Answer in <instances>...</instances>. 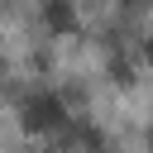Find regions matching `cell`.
<instances>
[{
  "label": "cell",
  "mask_w": 153,
  "mask_h": 153,
  "mask_svg": "<svg viewBox=\"0 0 153 153\" xmlns=\"http://www.w3.org/2000/svg\"><path fill=\"white\" fill-rule=\"evenodd\" d=\"M19 115H24V129H29V134H57V129H67V100H62L57 91H33V96H24Z\"/></svg>",
  "instance_id": "6da1fadb"
},
{
  "label": "cell",
  "mask_w": 153,
  "mask_h": 153,
  "mask_svg": "<svg viewBox=\"0 0 153 153\" xmlns=\"http://www.w3.org/2000/svg\"><path fill=\"white\" fill-rule=\"evenodd\" d=\"M38 19H43V29H48L53 38L76 33V5H72V0H43V5H38Z\"/></svg>",
  "instance_id": "7a4b0ae2"
},
{
  "label": "cell",
  "mask_w": 153,
  "mask_h": 153,
  "mask_svg": "<svg viewBox=\"0 0 153 153\" xmlns=\"http://www.w3.org/2000/svg\"><path fill=\"white\" fill-rule=\"evenodd\" d=\"M143 57H148V62H153V38H148V43H143Z\"/></svg>",
  "instance_id": "3957f363"
}]
</instances>
